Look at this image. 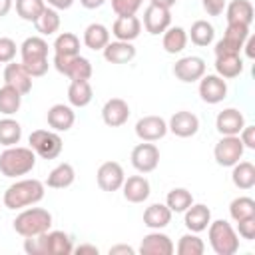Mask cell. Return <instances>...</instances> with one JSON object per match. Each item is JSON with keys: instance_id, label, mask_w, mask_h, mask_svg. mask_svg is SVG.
Here are the masks:
<instances>
[{"instance_id": "34", "label": "cell", "mask_w": 255, "mask_h": 255, "mask_svg": "<svg viewBox=\"0 0 255 255\" xmlns=\"http://www.w3.org/2000/svg\"><path fill=\"white\" fill-rule=\"evenodd\" d=\"M161 46H163V50L167 54H179V52H183L185 46H187V32L181 26H169L163 32Z\"/></svg>"}, {"instance_id": "54", "label": "cell", "mask_w": 255, "mask_h": 255, "mask_svg": "<svg viewBox=\"0 0 255 255\" xmlns=\"http://www.w3.org/2000/svg\"><path fill=\"white\" fill-rule=\"evenodd\" d=\"M12 10V0H0V18H4Z\"/></svg>"}, {"instance_id": "52", "label": "cell", "mask_w": 255, "mask_h": 255, "mask_svg": "<svg viewBox=\"0 0 255 255\" xmlns=\"http://www.w3.org/2000/svg\"><path fill=\"white\" fill-rule=\"evenodd\" d=\"M243 48H245V54H247V58H253L255 56V38L253 36H247V40H245V44H243Z\"/></svg>"}, {"instance_id": "33", "label": "cell", "mask_w": 255, "mask_h": 255, "mask_svg": "<svg viewBox=\"0 0 255 255\" xmlns=\"http://www.w3.org/2000/svg\"><path fill=\"white\" fill-rule=\"evenodd\" d=\"M231 181L237 189H251L255 185V165L251 161H237L231 165Z\"/></svg>"}, {"instance_id": "9", "label": "cell", "mask_w": 255, "mask_h": 255, "mask_svg": "<svg viewBox=\"0 0 255 255\" xmlns=\"http://www.w3.org/2000/svg\"><path fill=\"white\" fill-rule=\"evenodd\" d=\"M243 151H245V147H243L239 135H221V139L213 147V157H215L217 165L231 167L243 157Z\"/></svg>"}, {"instance_id": "38", "label": "cell", "mask_w": 255, "mask_h": 255, "mask_svg": "<svg viewBox=\"0 0 255 255\" xmlns=\"http://www.w3.org/2000/svg\"><path fill=\"white\" fill-rule=\"evenodd\" d=\"M34 26L40 32V36H52V34H56L58 28H60V14H58V10L52 8V6H46L44 12L34 22Z\"/></svg>"}, {"instance_id": "36", "label": "cell", "mask_w": 255, "mask_h": 255, "mask_svg": "<svg viewBox=\"0 0 255 255\" xmlns=\"http://www.w3.org/2000/svg\"><path fill=\"white\" fill-rule=\"evenodd\" d=\"M22 139V126L12 120L10 116L0 120V145L10 147V145H18Z\"/></svg>"}, {"instance_id": "28", "label": "cell", "mask_w": 255, "mask_h": 255, "mask_svg": "<svg viewBox=\"0 0 255 255\" xmlns=\"http://www.w3.org/2000/svg\"><path fill=\"white\" fill-rule=\"evenodd\" d=\"M171 221V209L165 203H151L143 211V225L149 229H163Z\"/></svg>"}, {"instance_id": "27", "label": "cell", "mask_w": 255, "mask_h": 255, "mask_svg": "<svg viewBox=\"0 0 255 255\" xmlns=\"http://www.w3.org/2000/svg\"><path fill=\"white\" fill-rule=\"evenodd\" d=\"M106 62L110 64H128L135 58V48L131 42H124V40H114L108 42L106 48L102 50Z\"/></svg>"}, {"instance_id": "4", "label": "cell", "mask_w": 255, "mask_h": 255, "mask_svg": "<svg viewBox=\"0 0 255 255\" xmlns=\"http://www.w3.org/2000/svg\"><path fill=\"white\" fill-rule=\"evenodd\" d=\"M36 167V153L32 147L10 145L0 153V173L4 177H20Z\"/></svg>"}, {"instance_id": "14", "label": "cell", "mask_w": 255, "mask_h": 255, "mask_svg": "<svg viewBox=\"0 0 255 255\" xmlns=\"http://www.w3.org/2000/svg\"><path fill=\"white\" fill-rule=\"evenodd\" d=\"M169 26H171V12H169V8H163V6H157V4H149L143 10V28H145L147 34L159 36Z\"/></svg>"}, {"instance_id": "48", "label": "cell", "mask_w": 255, "mask_h": 255, "mask_svg": "<svg viewBox=\"0 0 255 255\" xmlns=\"http://www.w3.org/2000/svg\"><path fill=\"white\" fill-rule=\"evenodd\" d=\"M239 139L243 143V147L247 149H255V126H243V129L239 131Z\"/></svg>"}, {"instance_id": "47", "label": "cell", "mask_w": 255, "mask_h": 255, "mask_svg": "<svg viewBox=\"0 0 255 255\" xmlns=\"http://www.w3.org/2000/svg\"><path fill=\"white\" fill-rule=\"evenodd\" d=\"M201 6L209 16H221L227 6V0H201Z\"/></svg>"}, {"instance_id": "26", "label": "cell", "mask_w": 255, "mask_h": 255, "mask_svg": "<svg viewBox=\"0 0 255 255\" xmlns=\"http://www.w3.org/2000/svg\"><path fill=\"white\" fill-rule=\"evenodd\" d=\"M223 12H225L227 24L251 26V22H253V4H251V0H231L225 6Z\"/></svg>"}, {"instance_id": "42", "label": "cell", "mask_w": 255, "mask_h": 255, "mask_svg": "<svg viewBox=\"0 0 255 255\" xmlns=\"http://www.w3.org/2000/svg\"><path fill=\"white\" fill-rule=\"evenodd\" d=\"M175 251L179 255H201L205 251V243H203V239L197 233H191L189 231V233H185V235L179 237Z\"/></svg>"}, {"instance_id": "11", "label": "cell", "mask_w": 255, "mask_h": 255, "mask_svg": "<svg viewBox=\"0 0 255 255\" xmlns=\"http://www.w3.org/2000/svg\"><path fill=\"white\" fill-rule=\"evenodd\" d=\"M131 165L139 173H151L159 163V149L153 141H141L131 149Z\"/></svg>"}, {"instance_id": "44", "label": "cell", "mask_w": 255, "mask_h": 255, "mask_svg": "<svg viewBox=\"0 0 255 255\" xmlns=\"http://www.w3.org/2000/svg\"><path fill=\"white\" fill-rule=\"evenodd\" d=\"M143 0H112V10L118 16H133L141 8Z\"/></svg>"}, {"instance_id": "1", "label": "cell", "mask_w": 255, "mask_h": 255, "mask_svg": "<svg viewBox=\"0 0 255 255\" xmlns=\"http://www.w3.org/2000/svg\"><path fill=\"white\" fill-rule=\"evenodd\" d=\"M44 193H46V185L40 179H36V177L18 179L12 185H8L2 201H4L6 209L18 211V209H24V207H30V205H36L38 201H42Z\"/></svg>"}, {"instance_id": "49", "label": "cell", "mask_w": 255, "mask_h": 255, "mask_svg": "<svg viewBox=\"0 0 255 255\" xmlns=\"http://www.w3.org/2000/svg\"><path fill=\"white\" fill-rule=\"evenodd\" d=\"M44 2H46V6H52L56 10H68V8H72V4L76 0H44Z\"/></svg>"}, {"instance_id": "32", "label": "cell", "mask_w": 255, "mask_h": 255, "mask_svg": "<svg viewBox=\"0 0 255 255\" xmlns=\"http://www.w3.org/2000/svg\"><path fill=\"white\" fill-rule=\"evenodd\" d=\"M76 179V171L72 167V163H58L46 177V185L52 187V189H66L74 183Z\"/></svg>"}, {"instance_id": "10", "label": "cell", "mask_w": 255, "mask_h": 255, "mask_svg": "<svg viewBox=\"0 0 255 255\" xmlns=\"http://www.w3.org/2000/svg\"><path fill=\"white\" fill-rule=\"evenodd\" d=\"M249 36V26L241 24H227L223 38L215 44V56H227V54H239L243 50V44Z\"/></svg>"}, {"instance_id": "2", "label": "cell", "mask_w": 255, "mask_h": 255, "mask_svg": "<svg viewBox=\"0 0 255 255\" xmlns=\"http://www.w3.org/2000/svg\"><path fill=\"white\" fill-rule=\"evenodd\" d=\"M24 251L28 255H70L74 253L72 237L66 231H46L36 237H24Z\"/></svg>"}, {"instance_id": "13", "label": "cell", "mask_w": 255, "mask_h": 255, "mask_svg": "<svg viewBox=\"0 0 255 255\" xmlns=\"http://www.w3.org/2000/svg\"><path fill=\"white\" fill-rule=\"evenodd\" d=\"M199 98L205 104H219L227 98V82L217 74H203L199 78Z\"/></svg>"}, {"instance_id": "19", "label": "cell", "mask_w": 255, "mask_h": 255, "mask_svg": "<svg viewBox=\"0 0 255 255\" xmlns=\"http://www.w3.org/2000/svg\"><path fill=\"white\" fill-rule=\"evenodd\" d=\"M2 76H4V84L16 88L22 96H26V94L32 92V76H30L28 70L22 66V62H20V64H16L14 60L8 62Z\"/></svg>"}, {"instance_id": "53", "label": "cell", "mask_w": 255, "mask_h": 255, "mask_svg": "<svg viewBox=\"0 0 255 255\" xmlns=\"http://www.w3.org/2000/svg\"><path fill=\"white\" fill-rule=\"evenodd\" d=\"M80 4H82L86 10H96V8H100L102 4H106V0H80Z\"/></svg>"}, {"instance_id": "3", "label": "cell", "mask_w": 255, "mask_h": 255, "mask_svg": "<svg viewBox=\"0 0 255 255\" xmlns=\"http://www.w3.org/2000/svg\"><path fill=\"white\" fill-rule=\"evenodd\" d=\"M22 66L32 78H40L48 72V42L42 36H30L20 44Z\"/></svg>"}, {"instance_id": "18", "label": "cell", "mask_w": 255, "mask_h": 255, "mask_svg": "<svg viewBox=\"0 0 255 255\" xmlns=\"http://www.w3.org/2000/svg\"><path fill=\"white\" fill-rule=\"evenodd\" d=\"M173 251H175L173 241L159 229H151V233L143 235V239L139 243L141 255H171Z\"/></svg>"}, {"instance_id": "55", "label": "cell", "mask_w": 255, "mask_h": 255, "mask_svg": "<svg viewBox=\"0 0 255 255\" xmlns=\"http://www.w3.org/2000/svg\"><path fill=\"white\" fill-rule=\"evenodd\" d=\"M177 0H149V4H157V6H163V8H171Z\"/></svg>"}, {"instance_id": "8", "label": "cell", "mask_w": 255, "mask_h": 255, "mask_svg": "<svg viewBox=\"0 0 255 255\" xmlns=\"http://www.w3.org/2000/svg\"><path fill=\"white\" fill-rule=\"evenodd\" d=\"M52 64L62 76H66L70 80H90L92 78V62L80 54H76V56L54 54Z\"/></svg>"}, {"instance_id": "24", "label": "cell", "mask_w": 255, "mask_h": 255, "mask_svg": "<svg viewBox=\"0 0 255 255\" xmlns=\"http://www.w3.org/2000/svg\"><path fill=\"white\" fill-rule=\"evenodd\" d=\"M46 122L48 126L54 129V131H68L74 122H76V114H74V108L68 106V104H54L48 114H46Z\"/></svg>"}, {"instance_id": "37", "label": "cell", "mask_w": 255, "mask_h": 255, "mask_svg": "<svg viewBox=\"0 0 255 255\" xmlns=\"http://www.w3.org/2000/svg\"><path fill=\"white\" fill-rule=\"evenodd\" d=\"M20 106H22V94L16 88L4 84L0 88V114L14 116L20 110Z\"/></svg>"}, {"instance_id": "40", "label": "cell", "mask_w": 255, "mask_h": 255, "mask_svg": "<svg viewBox=\"0 0 255 255\" xmlns=\"http://www.w3.org/2000/svg\"><path fill=\"white\" fill-rule=\"evenodd\" d=\"M229 215L231 219L237 223L241 219H249V217H255V201L247 195H241V197H235L231 203H229Z\"/></svg>"}, {"instance_id": "25", "label": "cell", "mask_w": 255, "mask_h": 255, "mask_svg": "<svg viewBox=\"0 0 255 255\" xmlns=\"http://www.w3.org/2000/svg\"><path fill=\"white\" fill-rule=\"evenodd\" d=\"M141 32V22L139 18L133 16H118L116 22L112 24V34L116 40H124V42H133Z\"/></svg>"}, {"instance_id": "39", "label": "cell", "mask_w": 255, "mask_h": 255, "mask_svg": "<svg viewBox=\"0 0 255 255\" xmlns=\"http://www.w3.org/2000/svg\"><path fill=\"white\" fill-rule=\"evenodd\" d=\"M191 203H193V195H191L189 189H185V187H173L171 191H167L165 205L171 209V213H183Z\"/></svg>"}, {"instance_id": "21", "label": "cell", "mask_w": 255, "mask_h": 255, "mask_svg": "<svg viewBox=\"0 0 255 255\" xmlns=\"http://www.w3.org/2000/svg\"><path fill=\"white\" fill-rule=\"evenodd\" d=\"M245 126V118L237 108H225L215 118V129L221 135H239Z\"/></svg>"}, {"instance_id": "41", "label": "cell", "mask_w": 255, "mask_h": 255, "mask_svg": "<svg viewBox=\"0 0 255 255\" xmlns=\"http://www.w3.org/2000/svg\"><path fill=\"white\" fill-rule=\"evenodd\" d=\"M54 54L60 56H76L80 54V38L72 32H62L54 40Z\"/></svg>"}, {"instance_id": "35", "label": "cell", "mask_w": 255, "mask_h": 255, "mask_svg": "<svg viewBox=\"0 0 255 255\" xmlns=\"http://www.w3.org/2000/svg\"><path fill=\"white\" fill-rule=\"evenodd\" d=\"M187 40H191L195 46L205 48L215 40V28L207 20H195L191 24V30L187 32Z\"/></svg>"}, {"instance_id": "5", "label": "cell", "mask_w": 255, "mask_h": 255, "mask_svg": "<svg viewBox=\"0 0 255 255\" xmlns=\"http://www.w3.org/2000/svg\"><path fill=\"white\" fill-rule=\"evenodd\" d=\"M12 227L22 237H36L52 227V213L44 207H24L12 221Z\"/></svg>"}, {"instance_id": "16", "label": "cell", "mask_w": 255, "mask_h": 255, "mask_svg": "<svg viewBox=\"0 0 255 255\" xmlns=\"http://www.w3.org/2000/svg\"><path fill=\"white\" fill-rule=\"evenodd\" d=\"M167 133V122L161 116H143L135 122V135L141 141H159Z\"/></svg>"}, {"instance_id": "22", "label": "cell", "mask_w": 255, "mask_h": 255, "mask_svg": "<svg viewBox=\"0 0 255 255\" xmlns=\"http://www.w3.org/2000/svg\"><path fill=\"white\" fill-rule=\"evenodd\" d=\"M122 191H124V199L126 201H129V203H143L149 197V193H151V185H149L145 175H129V177L124 179Z\"/></svg>"}, {"instance_id": "30", "label": "cell", "mask_w": 255, "mask_h": 255, "mask_svg": "<svg viewBox=\"0 0 255 255\" xmlns=\"http://www.w3.org/2000/svg\"><path fill=\"white\" fill-rule=\"evenodd\" d=\"M94 98V90L88 80H72L68 86V102L72 108H86Z\"/></svg>"}, {"instance_id": "12", "label": "cell", "mask_w": 255, "mask_h": 255, "mask_svg": "<svg viewBox=\"0 0 255 255\" xmlns=\"http://www.w3.org/2000/svg\"><path fill=\"white\" fill-rule=\"evenodd\" d=\"M124 179H126V173L118 161H104L96 171V181L102 191L114 193V191L122 189Z\"/></svg>"}, {"instance_id": "23", "label": "cell", "mask_w": 255, "mask_h": 255, "mask_svg": "<svg viewBox=\"0 0 255 255\" xmlns=\"http://www.w3.org/2000/svg\"><path fill=\"white\" fill-rule=\"evenodd\" d=\"M183 223L191 233H201L211 223V209L205 203H191L183 211Z\"/></svg>"}, {"instance_id": "46", "label": "cell", "mask_w": 255, "mask_h": 255, "mask_svg": "<svg viewBox=\"0 0 255 255\" xmlns=\"http://www.w3.org/2000/svg\"><path fill=\"white\" fill-rule=\"evenodd\" d=\"M237 235L245 241H253L255 239V217L237 221Z\"/></svg>"}, {"instance_id": "45", "label": "cell", "mask_w": 255, "mask_h": 255, "mask_svg": "<svg viewBox=\"0 0 255 255\" xmlns=\"http://www.w3.org/2000/svg\"><path fill=\"white\" fill-rule=\"evenodd\" d=\"M16 52H18L16 42L8 36H0V64L12 62L16 58Z\"/></svg>"}, {"instance_id": "29", "label": "cell", "mask_w": 255, "mask_h": 255, "mask_svg": "<svg viewBox=\"0 0 255 255\" xmlns=\"http://www.w3.org/2000/svg\"><path fill=\"white\" fill-rule=\"evenodd\" d=\"M245 64L239 54H227V56H215V72L223 80L237 78L243 72Z\"/></svg>"}, {"instance_id": "51", "label": "cell", "mask_w": 255, "mask_h": 255, "mask_svg": "<svg viewBox=\"0 0 255 255\" xmlns=\"http://www.w3.org/2000/svg\"><path fill=\"white\" fill-rule=\"evenodd\" d=\"M74 253H78V255H84V253H92V255H98V247H96V245H90V243H84V245H78V247H74Z\"/></svg>"}, {"instance_id": "17", "label": "cell", "mask_w": 255, "mask_h": 255, "mask_svg": "<svg viewBox=\"0 0 255 255\" xmlns=\"http://www.w3.org/2000/svg\"><path fill=\"white\" fill-rule=\"evenodd\" d=\"M167 131H171L177 137H191V135H195L199 131V118L193 112L179 110L169 118Z\"/></svg>"}, {"instance_id": "15", "label": "cell", "mask_w": 255, "mask_h": 255, "mask_svg": "<svg viewBox=\"0 0 255 255\" xmlns=\"http://www.w3.org/2000/svg\"><path fill=\"white\" fill-rule=\"evenodd\" d=\"M203 74H205V62L199 56H183L173 64V76L179 82L193 84L199 82Z\"/></svg>"}, {"instance_id": "50", "label": "cell", "mask_w": 255, "mask_h": 255, "mask_svg": "<svg viewBox=\"0 0 255 255\" xmlns=\"http://www.w3.org/2000/svg\"><path fill=\"white\" fill-rule=\"evenodd\" d=\"M135 249L129 245H114L110 247V255H133Z\"/></svg>"}, {"instance_id": "20", "label": "cell", "mask_w": 255, "mask_h": 255, "mask_svg": "<svg viewBox=\"0 0 255 255\" xmlns=\"http://www.w3.org/2000/svg\"><path fill=\"white\" fill-rule=\"evenodd\" d=\"M129 118V106L122 98H110L102 108V120L110 128H120Z\"/></svg>"}, {"instance_id": "31", "label": "cell", "mask_w": 255, "mask_h": 255, "mask_svg": "<svg viewBox=\"0 0 255 255\" xmlns=\"http://www.w3.org/2000/svg\"><path fill=\"white\" fill-rule=\"evenodd\" d=\"M82 40H84L86 48H90L94 52L96 50H104L106 44L110 42V30L104 24H100V22H92V24L86 26Z\"/></svg>"}, {"instance_id": "43", "label": "cell", "mask_w": 255, "mask_h": 255, "mask_svg": "<svg viewBox=\"0 0 255 255\" xmlns=\"http://www.w3.org/2000/svg\"><path fill=\"white\" fill-rule=\"evenodd\" d=\"M46 2L44 0H16V14L26 22H36L38 16L44 12Z\"/></svg>"}, {"instance_id": "6", "label": "cell", "mask_w": 255, "mask_h": 255, "mask_svg": "<svg viewBox=\"0 0 255 255\" xmlns=\"http://www.w3.org/2000/svg\"><path fill=\"white\" fill-rule=\"evenodd\" d=\"M209 245L217 255H235L239 249V235L225 219H215L207 225Z\"/></svg>"}, {"instance_id": "7", "label": "cell", "mask_w": 255, "mask_h": 255, "mask_svg": "<svg viewBox=\"0 0 255 255\" xmlns=\"http://www.w3.org/2000/svg\"><path fill=\"white\" fill-rule=\"evenodd\" d=\"M28 143L32 151L42 159H56L62 153V137L54 129H34L28 135Z\"/></svg>"}]
</instances>
